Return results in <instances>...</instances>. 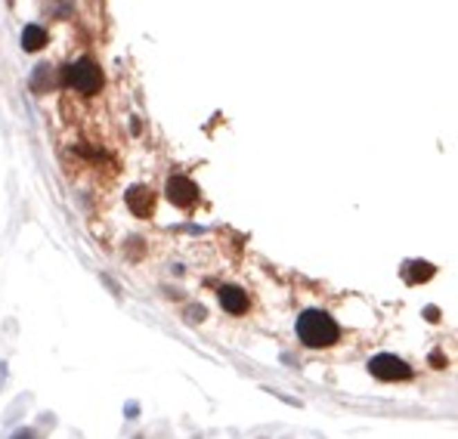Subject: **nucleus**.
I'll return each mask as SVG.
<instances>
[{"instance_id":"nucleus-5","label":"nucleus","mask_w":458,"mask_h":439,"mask_svg":"<svg viewBox=\"0 0 458 439\" xmlns=\"http://www.w3.org/2000/svg\"><path fill=\"white\" fill-rule=\"evenodd\" d=\"M220 303L227 312H232V316H242V312L248 310V297H245V291H238V288H223Z\"/></svg>"},{"instance_id":"nucleus-4","label":"nucleus","mask_w":458,"mask_h":439,"mask_svg":"<svg viewBox=\"0 0 458 439\" xmlns=\"http://www.w3.org/2000/svg\"><path fill=\"white\" fill-rule=\"evenodd\" d=\"M168 198L177 208H192L198 201V186L186 177H170L168 179Z\"/></svg>"},{"instance_id":"nucleus-7","label":"nucleus","mask_w":458,"mask_h":439,"mask_svg":"<svg viewBox=\"0 0 458 439\" xmlns=\"http://www.w3.org/2000/svg\"><path fill=\"white\" fill-rule=\"evenodd\" d=\"M46 44V31L41 28V25H25V31H22V46L25 50H41V46Z\"/></svg>"},{"instance_id":"nucleus-3","label":"nucleus","mask_w":458,"mask_h":439,"mask_svg":"<svg viewBox=\"0 0 458 439\" xmlns=\"http://www.w3.org/2000/svg\"><path fill=\"white\" fill-rule=\"evenodd\" d=\"M369 371L378 377V381H406V377L412 375V368H409L400 356H394V352H381V356H375L369 362Z\"/></svg>"},{"instance_id":"nucleus-1","label":"nucleus","mask_w":458,"mask_h":439,"mask_svg":"<svg viewBox=\"0 0 458 439\" xmlns=\"http://www.w3.org/2000/svg\"><path fill=\"white\" fill-rule=\"evenodd\" d=\"M337 334H341V331H337L335 319H331L328 312L310 310L297 319V337H301L303 347H313V350L331 347V343L337 341Z\"/></svg>"},{"instance_id":"nucleus-2","label":"nucleus","mask_w":458,"mask_h":439,"mask_svg":"<svg viewBox=\"0 0 458 439\" xmlns=\"http://www.w3.org/2000/svg\"><path fill=\"white\" fill-rule=\"evenodd\" d=\"M65 84L75 87L78 93H84V96H93V93L103 87V71L90 59H78V62H71L65 69Z\"/></svg>"},{"instance_id":"nucleus-6","label":"nucleus","mask_w":458,"mask_h":439,"mask_svg":"<svg viewBox=\"0 0 458 439\" xmlns=\"http://www.w3.org/2000/svg\"><path fill=\"white\" fill-rule=\"evenodd\" d=\"M127 204H130V210H134L136 217H149V214H152V192L134 189V192L127 195Z\"/></svg>"},{"instance_id":"nucleus-8","label":"nucleus","mask_w":458,"mask_h":439,"mask_svg":"<svg viewBox=\"0 0 458 439\" xmlns=\"http://www.w3.org/2000/svg\"><path fill=\"white\" fill-rule=\"evenodd\" d=\"M434 276V266L430 263H406L403 266V278H406L409 285H418V282H424V278H430Z\"/></svg>"}]
</instances>
